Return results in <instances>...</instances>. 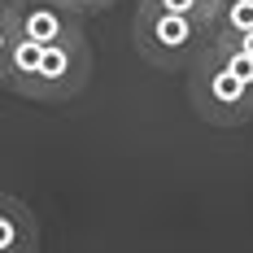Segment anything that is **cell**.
Instances as JSON below:
<instances>
[{"label": "cell", "mask_w": 253, "mask_h": 253, "mask_svg": "<svg viewBox=\"0 0 253 253\" xmlns=\"http://www.w3.org/2000/svg\"><path fill=\"white\" fill-rule=\"evenodd\" d=\"M214 4H227V0H214Z\"/></svg>", "instance_id": "obj_14"}, {"label": "cell", "mask_w": 253, "mask_h": 253, "mask_svg": "<svg viewBox=\"0 0 253 253\" xmlns=\"http://www.w3.org/2000/svg\"><path fill=\"white\" fill-rule=\"evenodd\" d=\"M40 249V223L31 205L13 192H0V253H35Z\"/></svg>", "instance_id": "obj_5"}, {"label": "cell", "mask_w": 253, "mask_h": 253, "mask_svg": "<svg viewBox=\"0 0 253 253\" xmlns=\"http://www.w3.org/2000/svg\"><path fill=\"white\" fill-rule=\"evenodd\" d=\"M135 52L157 66V70H188L197 61V52L210 44V22L192 13H170L157 4H135V22H131Z\"/></svg>", "instance_id": "obj_1"}, {"label": "cell", "mask_w": 253, "mask_h": 253, "mask_svg": "<svg viewBox=\"0 0 253 253\" xmlns=\"http://www.w3.org/2000/svg\"><path fill=\"white\" fill-rule=\"evenodd\" d=\"M188 101H192V114L205 118L210 126L253 123V83L231 75L223 57L214 52V44H205L197 61L188 66Z\"/></svg>", "instance_id": "obj_2"}, {"label": "cell", "mask_w": 253, "mask_h": 253, "mask_svg": "<svg viewBox=\"0 0 253 253\" xmlns=\"http://www.w3.org/2000/svg\"><path fill=\"white\" fill-rule=\"evenodd\" d=\"M13 4H18V0H0V13H9V9H13Z\"/></svg>", "instance_id": "obj_13"}, {"label": "cell", "mask_w": 253, "mask_h": 253, "mask_svg": "<svg viewBox=\"0 0 253 253\" xmlns=\"http://www.w3.org/2000/svg\"><path fill=\"white\" fill-rule=\"evenodd\" d=\"M66 4H70L75 13H83V18H87V13H101V9H109V4H118V0H66Z\"/></svg>", "instance_id": "obj_12"}, {"label": "cell", "mask_w": 253, "mask_h": 253, "mask_svg": "<svg viewBox=\"0 0 253 253\" xmlns=\"http://www.w3.org/2000/svg\"><path fill=\"white\" fill-rule=\"evenodd\" d=\"M214 52L223 57V66H227V70H231L236 79L253 83V57H249V52H240V48H218V44H214Z\"/></svg>", "instance_id": "obj_9"}, {"label": "cell", "mask_w": 253, "mask_h": 253, "mask_svg": "<svg viewBox=\"0 0 253 253\" xmlns=\"http://www.w3.org/2000/svg\"><path fill=\"white\" fill-rule=\"evenodd\" d=\"M144 4L170 9V13H192V18H205V22H214V13H218L214 0H144Z\"/></svg>", "instance_id": "obj_8"}, {"label": "cell", "mask_w": 253, "mask_h": 253, "mask_svg": "<svg viewBox=\"0 0 253 253\" xmlns=\"http://www.w3.org/2000/svg\"><path fill=\"white\" fill-rule=\"evenodd\" d=\"M9 22H13L18 35L44 44V48L83 35V13H75V9L61 4V0H18V4L9 9Z\"/></svg>", "instance_id": "obj_4"}, {"label": "cell", "mask_w": 253, "mask_h": 253, "mask_svg": "<svg viewBox=\"0 0 253 253\" xmlns=\"http://www.w3.org/2000/svg\"><path fill=\"white\" fill-rule=\"evenodd\" d=\"M13 40H18V31H13V22H9V13H0V79H4V66H9Z\"/></svg>", "instance_id": "obj_11"}, {"label": "cell", "mask_w": 253, "mask_h": 253, "mask_svg": "<svg viewBox=\"0 0 253 253\" xmlns=\"http://www.w3.org/2000/svg\"><path fill=\"white\" fill-rule=\"evenodd\" d=\"M253 26V0H227L218 4L214 22H210V40L214 35H236V31H249Z\"/></svg>", "instance_id": "obj_7"}, {"label": "cell", "mask_w": 253, "mask_h": 253, "mask_svg": "<svg viewBox=\"0 0 253 253\" xmlns=\"http://www.w3.org/2000/svg\"><path fill=\"white\" fill-rule=\"evenodd\" d=\"M210 44H218V48H240V52H249V57H253V26H249V31H236V35H214Z\"/></svg>", "instance_id": "obj_10"}, {"label": "cell", "mask_w": 253, "mask_h": 253, "mask_svg": "<svg viewBox=\"0 0 253 253\" xmlns=\"http://www.w3.org/2000/svg\"><path fill=\"white\" fill-rule=\"evenodd\" d=\"M40 61H44V44H35V40L18 35L13 48H9V66H4L0 87L13 92L18 101H26V96H31V83H35V75H40Z\"/></svg>", "instance_id": "obj_6"}, {"label": "cell", "mask_w": 253, "mask_h": 253, "mask_svg": "<svg viewBox=\"0 0 253 253\" xmlns=\"http://www.w3.org/2000/svg\"><path fill=\"white\" fill-rule=\"evenodd\" d=\"M61 4H66V0H61Z\"/></svg>", "instance_id": "obj_15"}, {"label": "cell", "mask_w": 253, "mask_h": 253, "mask_svg": "<svg viewBox=\"0 0 253 253\" xmlns=\"http://www.w3.org/2000/svg\"><path fill=\"white\" fill-rule=\"evenodd\" d=\"M87 79H92V44H87V35L48 44L26 101H35V105H66V101H75L79 92L87 87Z\"/></svg>", "instance_id": "obj_3"}]
</instances>
